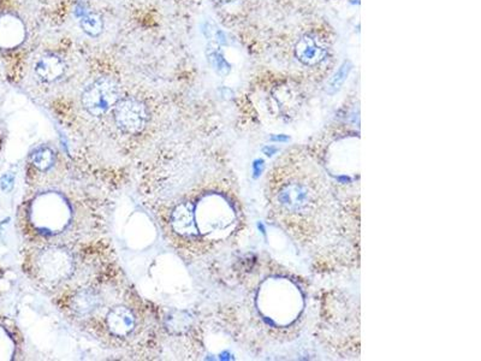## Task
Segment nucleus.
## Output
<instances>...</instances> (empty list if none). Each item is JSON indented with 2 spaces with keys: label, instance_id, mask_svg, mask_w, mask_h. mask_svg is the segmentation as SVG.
<instances>
[{
  "label": "nucleus",
  "instance_id": "f257e3e1",
  "mask_svg": "<svg viewBox=\"0 0 481 361\" xmlns=\"http://www.w3.org/2000/svg\"><path fill=\"white\" fill-rule=\"evenodd\" d=\"M121 88L116 80L103 76L84 88L81 104L91 116L100 117L111 111L121 99Z\"/></svg>",
  "mask_w": 481,
  "mask_h": 361
},
{
  "label": "nucleus",
  "instance_id": "f03ea898",
  "mask_svg": "<svg viewBox=\"0 0 481 361\" xmlns=\"http://www.w3.org/2000/svg\"><path fill=\"white\" fill-rule=\"evenodd\" d=\"M113 118L119 131L129 135H136L145 131L149 113L142 101L133 96H126L121 98L114 105Z\"/></svg>",
  "mask_w": 481,
  "mask_h": 361
},
{
  "label": "nucleus",
  "instance_id": "7ed1b4c3",
  "mask_svg": "<svg viewBox=\"0 0 481 361\" xmlns=\"http://www.w3.org/2000/svg\"><path fill=\"white\" fill-rule=\"evenodd\" d=\"M38 266L41 276L50 282H61L74 270V260L66 249L59 247L46 249L40 254Z\"/></svg>",
  "mask_w": 481,
  "mask_h": 361
},
{
  "label": "nucleus",
  "instance_id": "20e7f679",
  "mask_svg": "<svg viewBox=\"0 0 481 361\" xmlns=\"http://www.w3.org/2000/svg\"><path fill=\"white\" fill-rule=\"evenodd\" d=\"M27 38L26 24L13 13L0 16V47L5 50L17 48Z\"/></svg>",
  "mask_w": 481,
  "mask_h": 361
},
{
  "label": "nucleus",
  "instance_id": "39448f33",
  "mask_svg": "<svg viewBox=\"0 0 481 361\" xmlns=\"http://www.w3.org/2000/svg\"><path fill=\"white\" fill-rule=\"evenodd\" d=\"M295 56L302 64L316 66L325 61L327 48L312 35H304L297 41Z\"/></svg>",
  "mask_w": 481,
  "mask_h": 361
},
{
  "label": "nucleus",
  "instance_id": "423d86ee",
  "mask_svg": "<svg viewBox=\"0 0 481 361\" xmlns=\"http://www.w3.org/2000/svg\"><path fill=\"white\" fill-rule=\"evenodd\" d=\"M171 226L178 235L194 237L198 235L195 222V209L191 202H183L176 206L171 214Z\"/></svg>",
  "mask_w": 481,
  "mask_h": 361
},
{
  "label": "nucleus",
  "instance_id": "0eeeda50",
  "mask_svg": "<svg viewBox=\"0 0 481 361\" xmlns=\"http://www.w3.org/2000/svg\"><path fill=\"white\" fill-rule=\"evenodd\" d=\"M66 64L64 59L54 53H47L41 57L35 64L34 71L38 79L43 82L52 83L66 74Z\"/></svg>",
  "mask_w": 481,
  "mask_h": 361
},
{
  "label": "nucleus",
  "instance_id": "6e6552de",
  "mask_svg": "<svg viewBox=\"0 0 481 361\" xmlns=\"http://www.w3.org/2000/svg\"><path fill=\"white\" fill-rule=\"evenodd\" d=\"M106 324L112 335L126 337L134 330L136 319L131 309L124 306H118L110 311L106 317Z\"/></svg>",
  "mask_w": 481,
  "mask_h": 361
},
{
  "label": "nucleus",
  "instance_id": "1a4fd4ad",
  "mask_svg": "<svg viewBox=\"0 0 481 361\" xmlns=\"http://www.w3.org/2000/svg\"><path fill=\"white\" fill-rule=\"evenodd\" d=\"M100 304V296L91 289H83L76 293L71 300L73 311L78 316H89L99 309Z\"/></svg>",
  "mask_w": 481,
  "mask_h": 361
},
{
  "label": "nucleus",
  "instance_id": "9d476101",
  "mask_svg": "<svg viewBox=\"0 0 481 361\" xmlns=\"http://www.w3.org/2000/svg\"><path fill=\"white\" fill-rule=\"evenodd\" d=\"M80 26L86 34L91 38H98L104 31V20L99 13H84L80 20Z\"/></svg>",
  "mask_w": 481,
  "mask_h": 361
},
{
  "label": "nucleus",
  "instance_id": "9b49d317",
  "mask_svg": "<svg viewBox=\"0 0 481 361\" xmlns=\"http://www.w3.org/2000/svg\"><path fill=\"white\" fill-rule=\"evenodd\" d=\"M207 61L209 66L219 76H228L231 71V66L229 61H226L224 54L221 52L218 47L209 46L207 47Z\"/></svg>",
  "mask_w": 481,
  "mask_h": 361
},
{
  "label": "nucleus",
  "instance_id": "f8f14e48",
  "mask_svg": "<svg viewBox=\"0 0 481 361\" xmlns=\"http://www.w3.org/2000/svg\"><path fill=\"white\" fill-rule=\"evenodd\" d=\"M191 325L189 316L182 311H176L166 318V327L172 334H182Z\"/></svg>",
  "mask_w": 481,
  "mask_h": 361
},
{
  "label": "nucleus",
  "instance_id": "ddd939ff",
  "mask_svg": "<svg viewBox=\"0 0 481 361\" xmlns=\"http://www.w3.org/2000/svg\"><path fill=\"white\" fill-rule=\"evenodd\" d=\"M31 161L38 169L46 171L50 168H52L54 163V153L52 152L51 148L45 147V146L36 148L31 154Z\"/></svg>",
  "mask_w": 481,
  "mask_h": 361
},
{
  "label": "nucleus",
  "instance_id": "4468645a",
  "mask_svg": "<svg viewBox=\"0 0 481 361\" xmlns=\"http://www.w3.org/2000/svg\"><path fill=\"white\" fill-rule=\"evenodd\" d=\"M351 69H353V64L349 61H344L342 66H339V70L334 73L332 79L329 82L327 91L330 94H334L336 91H339L342 88L344 82L347 81L348 76L350 74Z\"/></svg>",
  "mask_w": 481,
  "mask_h": 361
},
{
  "label": "nucleus",
  "instance_id": "2eb2a0df",
  "mask_svg": "<svg viewBox=\"0 0 481 361\" xmlns=\"http://www.w3.org/2000/svg\"><path fill=\"white\" fill-rule=\"evenodd\" d=\"M253 169H254V176L259 177L261 172H262V170H264V161L262 159H258V161H254Z\"/></svg>",
  "mask_w": 481,
  "mask_h": 361
},
{
  "label": "nucleus",
  "instance_id": "dca6fc26",
  "mask_svg": "<svg viewBox=\"0 0 481 361\" xmlns=\"http://www.w3.org/2000/svg\"><path fill=\"white\" fill-rule=\"evenodd\" d=\"M278 152V149L274 146H267V147L264 148V153L267 156V157H272L274 154Z\"/></svg>",
  "mask_w": 481,
  "mask_h": 361
},
{
  "label": "nucleus",
  "instance_id": "f3484780",
  "mask_svg": "<svg viewBox=\"0 0 481 361\" xmlns=\"http://www.w3.org/2000/svg\"><path fill=\"white\" fill-rule=\"evenodd\" d=\"M269 140L274 141V142H286V141H289V138L286 135H274Z\"/></svg>",
  "mask_w": 481,
  "mask_h": 361
},
{
  "label": "nucleus",
  "instance_id": "a211bd4d",
  "mask_svg": "<svg viewBox=\"0 0 481 361\" xmlns=\"http://www.w3.org/2000/svg\"><path fill=\"white\" fill-rule=\"evenodd\" d=\"M219 1L224 3V4H230V3H234L236 0H219Z\"/></svg>",
  "mask_w": 481,
  "mask_h": 361
}]
</instances>
